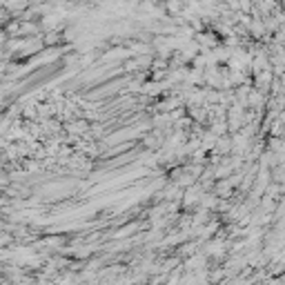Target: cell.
I'll list each match as a JSON object with an SVG mask.
<instances>
[{
  "instance_id": "1",
  "label": "cell",
  "mask_w": 285,
  "mask_h": 285,
  "mask_svg": "<svg viewBox=\"0 0 285 285\" xmlns=\"http://www.w3.org/2000/svg\"><path fill=\"white\" fill-rule=\"evenodd\" d=\"M67 169L69 172H91V169H96V163L94 158L85 156L82 152H71V156L67 158Z\"/></svg>"
},
{
  "instance_id": "2",
  "label": "cell",
  "mask_w": 285,
  "mask_h": 285,
  "mask_svg": "<svg viewBox=\"0 0 285 285\" xmlns=\"http://www.w3.org/2000/svg\"><path fill=\"white\" fill-rule=\"evenodd\" d=\"M194 40H196V45L201 47V51L203 49H212V47H216V45H221V38L216 36L214 32H196L194 34Z\"/></svg>"
},
{
  "instance_id": "3",
  "label": "cell",
  "mask_w": 285,
  "mask_h": 285,
  "mask_svg": "<svg viewBox=\"0 0 285 285\" xmlns=\"http://www.w3.org/2000/svg\"><path fill=\"white\" fill-rule=\"evenodd\" d=\"M247 32H250V38L252 40H261V36H265V25H263V18H254L250 20V25H247Z\"/></svg>"
},
{
  "instance_id": "4",
  "label": "cell",
  "mask_w": 285,
  "mask_h": 285,
  "mask_svg": "<svg viewBox=\"0 0 285 285\" xmlns=\"http://www.w3.org/2000/svg\"><path fill=\"white\" fill-rule=\"evenodd\" d=\"M36 34H40L38 18H36V20H20L18 36H36Z\"/></svg>"
},
{
  "instance_id": "5",
  "label": "cell",
  "mask_w": 285,
  "mask_h": 285,
  "mask_svg": "<svg viewBox=\"0 0 285 285\" xmlns=\"http://www.w3.org/2000/svg\"><path fill=\"white\" fill-rule=\"evenodd\" d=\"M214 152H219L221 156H225V154H230V152H232V136H230V134H223V136L216 138V143H214Z\"/></svg>"
},
{
  "instance_id": "6",
  "label": "cell",
  "mask_w": 285,
  "mask_h": 285,
  "mask_svg": "<svg viewBox=\"0 0 285 285\" xmlns=\"http://www.w3.org/2000/svg\"><path fill=\"white\" fill-rule=\"evenodd\" d=\"M216 203H219V196H216L214 192H203V194H201L199 205H196V207H205V210L214 212L216 210Z\"/></svg>"
},
{
  "instance_id": "7",
  "label": "cell",
  "mask_w": 285,
  "mask_h": 285,
  "mask_svg": "<svg viewBox=\"0 0 285 285\" xmlns=\"http://www.w3.org/2000/svg\"><path fill=\"white\" fill-rule=\"evenodd\" d=\"M43 45H45V47H56V45H63L60 32H56V29H51V32H43Z\"/></svg>"
},
{
  "instance_id": "8",
  "label": "cell",
  "mask_w": 285,
  "mask_h": 285,
  "mask_svg": "<svg viewBox=\"0 0 285 285\" xmlns=\"http://www.w3.org/2000/svg\"><path fill=\"white\" fill-rule=\"evenodd\" d=\"M3 156L7 160H20V154H18V147H16V141H9L3 149Z\"/></svg>"
},
{
  "instance_id": "9",
  "label": "cell",
  "mask_w": 285,
  "mask_h": 285,
  "mask_svg": "<svg viewBox=\"0 0 285 285\" xmlns=\"http://www.w3.org/2000/svg\"><path fill=\"white\" fill-rule=\"evenodd\" d=\"M265 147L269 152H283V138L281 136H267L265 138Z\"/></svg>"
},
{
  "instance_id": "10",
  "label": "cell",
  "mask_w": 285,
  "mask_h": 285,
  "mask_svg": "<svg viewBox=\"0 0 285 285\" xmlns=\"http://www.w3.org/2000/svg\"><path fill=\"white\" fill-rule=\"evenodd\" d=\"M174 183L176 185H178V187H189V185H194L196 183V178H194V176H192V174H187V172H185V169H183V172H180V176H178V178H176L174 180Z\"/></svg>"
},
{
  "instance_id": "11",
  "label": "cell",
  "mask_w": 285,
  "mask_h": 285,
  "mask_svg": "<svg viewBox=\"0 0 285 285\" xmlns=\"http://www.w3.org/2000/svg\"><path fill=\"white\" fill-rule=\"evenodd\" d=\"M5 40H7V34H5V29L0 27V47H3V43H5Z\"/></svg>"
}]
</instances>
